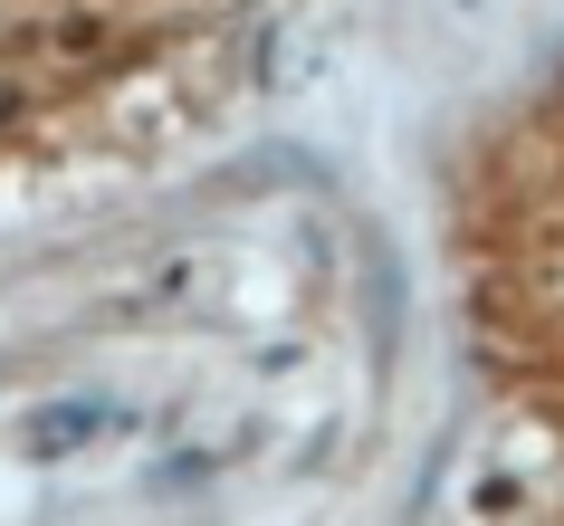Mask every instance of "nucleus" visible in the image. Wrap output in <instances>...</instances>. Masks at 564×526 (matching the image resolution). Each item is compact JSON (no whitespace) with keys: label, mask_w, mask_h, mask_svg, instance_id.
Returning <instances> with one entry per match:
<instances>
[{"label":"nucleus","mask_w":564,"mask_h":526,"mask_svg":"<svg viewBox=\"0 0 564 526\" xmlns=\"http://www.w3.org/2000/svg\"><path fill=\"white\" fill-rule=\"evenodd\" d=\"M116 39H124V10H106V0H67V10H48V20L30 30V49L48 67H96Z\"/></svg>","instance_id":"obj_1"},{"label":"nucleus","mask_w":564,"mask_h":526,"mask_svg":"<svg viewBox=\"0 0 564 526\" xmlns=\"http://www.w3.org/2000/svg\"><path fill=\"white\" fill-rule=\"evenodd\" d=\"M10 106H20V87H10V77H0V116H10Z\"/></svg>","instance_id":"obj_2"}]
</instances>
